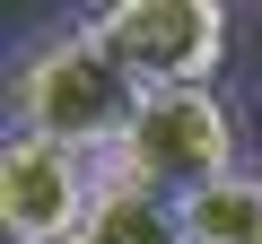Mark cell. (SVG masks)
Segmentation results:
<instances>
[{
  "instance_id": "1",
  "label": "cell",
  "mask_w": 262,
  "mask_h": 244,
  "mask_svg": "<svg viewBox=\"0 0 262 244\" xmlns=\"http://www.w3.org/2000/svg\"><path fill=\"white\" fill-rule=\"evenodd\" d=\"M140 105H149V87L131 79L96 35H61V44H44L35 61H27V79H18V131H35V140H61V149H79V157H114L122 149V131L140 122Z\"/></svg>"
},
{
  "instance_id": "2",
  "label": "cell",
  "mask_w": 262,
  "mask_h": 244,
  "mask_svg": "<svg viewBox=\"0 0 262 244\" xmlns=\"http://www.w3.org/2000/svg\"><path fill=\"white\" fill-rule=\"evenodd\" d=\"M227 149H236L227 105H219L210 87H175V96H149V105H140V122H131L122 149H114V175L149 183V192H166V201H192V192H210V183L236 175Z\"/></svg>"
},
{
  "instance_id": "3",
  "label": "cell",
  "mask_w": 262,
  "mask_h": 244,
  "mask_svg": "<svg viewBox=\"0 0 262 244\" xmlns=\"http://www.w3.org/2000/svg\"><path fill=\"white\" fill-rule=\"evenodd\" d=\"M88 35L140 79L149 96H175V87H201L219 70L227 9H210V0H114V9H96Z\"/></svg>"
},
{
  "instance_id": "4",
  "label": "cell",
  "mask_w": 262,
  "mask_h": 244,
  "mask_svg": "<svg viewBox=\"0 0 262 244\" xmlns=\"http://www.w3.org/2000/svg\"><path fill=\"white\" fill-rule=\"evenodd\" d=\"M96 192H105V175L79 149L9 131V149H0V227H9V244H79L96 218Z\"/></svg>"
},
{
  "instance_id": "5",
  "label": "cell",
  "mask_w": 262,
  "mask_h": 244,
  "mask_svg": "<svg viewBox=\"0 0 262 244\" xmlns=\"http://www.w3.org/2000/svg\"><path fill=\"white\" fill-rule=\"evenodd\" d=\"M79 244H192V235H184V201H166V192H149V183H131V175H105L96 218H88Z\"/></svg>"
},
{
  "instance_id": "6",
  "label": "cell",
  "mask_w": 262,
  "mask_h": 244,
  "mask_svg": "<svg viewBox=\"0 0 262 244\" xmlns=\"http://www.w3.org/2000/svg\"><path fill=\"white\" fill-rule=\"evenodd\" d=\"M184 235L192 244H262V183L253 175H227L210 192L184 201Z\"/></svg>"
}]
</instances>
